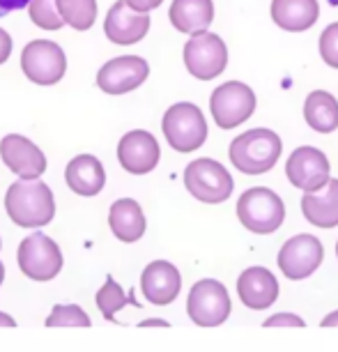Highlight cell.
Instances as JSON below:
<instances>
[{"label":"cell","instance_id":"1","mask_svg":"<svg viewBox=\"0 0 338 352\" xmlns=\"http://www.w3.org/2000/svg\"><path fill=\"white\" fill-rule=\"evenodd\" d=\"M5 210L21 228H44L56 217V198L42 180H16L5 194Z\"/></svg>","mask_w":338,"mask_h":352},{"label":"cell","instance_id":"2","mask_svg":"<svg viewBox=\"0 0 338 352\" xmlns=\"http://www.w3.org/2000/svg\"><path fill=\"white\" fill-rule=\"evenodd\" d=\"M283 152V143L271 129H251L244 131L230 143L228 157L233 166L244 175H262L271 170Z\"/></svg>","mask_w":338,"mask_h":352},{"label":"cell","instance_id":"3","mask_svg":"<svg viewBox=\"0 0 338 352\" xmlns=\"http://www.w3.org/2000/svg\"><path fill=\"white\" fill-rule=\"evenodd\" d=\"M237 217L247 230L256 232V235H269L283 226L286 205L276 191L267 187H254L244 191L237 201Z\"/></svg>","mask_w":338,"mask_h":352},{"label":"cell","instance_id":"4","mask_svg":"<svg viewBox=\"0 0 338 352\" xmlns=\"http://www.w3.org/2000/svg\"><path fill=\"white\" fill-rule=\"evenodd\" d=\"M161 129L168 145L175 152H194L207 138V122H205L203 111L191 102L173 104L164 113Z\"/></svg>","mask_w":338,"mask_h":352},{"label":"cell","instance_id":"5","mask_svg":"<svg viewBox=\"0 0 338 352\" xmlns=\"http://www.w3.org/2000/svg\"><path fill=\"white\" fill-rule=\"evenodd\" d=\"M184 187H187V191L196 201L218 205L233 196L235 182L223 164H218L216 159L203 157L187 166V170H184Z\"/></svg>","mask_w":338,"mask_h":352},{"label":"cell","instance_id":"6","mask_svg":"<svg viewBox=\"0 0 338 352\" xmlns=\"http://www.w3.org/2000/svg\"><path fill=\"white\" fill-rule=\"evenodd\" d=\"M19 270L32 281H53L63 270V251L44 232H32L19 244L16 251Z\"/></svg>","mask_w":338,"mask_h":352},{"label":"cell","instance_id":"7","mask_svg":"<svg viewBox=\"0 0 338 352\" xmlns=\"http://www.w3.org/2000/svg\"><path fill=\"white\" fill-rule=\"evenodd\" d=\"M187 314L198 327H218L230 318V295L216 278H201L189 290Z\"/></svg>","mask_w":338,"mask_h":352},{"label":"cell","instance_id":"8","mask_svg":"<svg viewBox=\"0 0 338 352\" xmlns=\"http://www.w3.org/2000/svg\"><path fill=\"white\" fill-rule=\"evenodd\" d=\"M21 69L37 85H56L67 72V58L60 44L51 39H32L21 51Z\"/></svg>","mask_w":338,"mask_h":352},{"label":"cell","instance_id":"9","mask_svg":"<svg viewBox=\"0 0 338 352\" xmlns=\"http://www.w3.org/2000/svg\"><path fill=\"white\" fill-rule=\"evenodd\" d=\"M210 111L221 129H233L247 122L256 111V95L247 83L228 81L212 92Z\"/></svg>","mask_w":338,"mask_h":352},{"label":"cell","instance_id":"10","mask_svg":"<svg viewBox=\"0 0 338 352\" xmlns=\"http://www.w3.org/2000/svg\"><path fill=\"white\" fill-rule=\"evenodd\" d=\"M184 65L198 81H212L228 65V49L214 32H198L184 44Z\"/></svg>","mask_w":338,"mask_h":352},{"label":"cell","instance_id":"11","mask_svg":"<svg viewBox=\"0 0 338 352\" xmlns=\"http://www.w3.org/2000/svg\"><path fill=\"white\" fill-rule=\"evenodd\" d=\"M324 249L315 235H295L278 251V267L290 281H302L322 265Z\"/></svg>","mask_w":338,"mask_h":352},{"label":"cell","instance_id":"12","mask_svg":"<svg viewBox=\"0 0 338 352\" xmlns=\"http://www.w3.org/2000/svg\"><path fill=\"white\" fill-rule=\"evenodd\" d=\"M286 175L293 187L302 189L304 194H313L329 182V159L322 150L304 145L288 157Z\"/></svg>","mask_w":338,"mask_h":352},{"label":"cell","instance_id":"13","mask_svg":"<svg viewBox=\"0 0 338 352\" xmlns=\"http://www.w3.org/2000/svg\"><path fill=\"white\" fill-rule=\"evenodd\" d=\"M148 76L150 65L141 56H120L99 69L97 85L106 95H127V92L141 88Z\"/></svg>","mask_w":338,"mask_h":352},{"label":"cell","instance_id":"14","mask_svg":"<svg viewBox=\"0 0 338 352\" xmlns=\"http://www.w3.org/2000/svg\"><path fill=\"white\" fill-rule=\"evenodd\" d=\"M0 159L19 180H39L46 170L44 152L21 134H8L0 141Z\"/></svg>","mask_w":338,"mask_h":352},{"label":"cell","instance_id":"15","mask_svg":"<svg viewBox=\"0 0 338 352\" xmlns=\"http://www.w3.org/2000/svg\"><path fill=\"white\" fill-rule=\"evenodd\" d=\"M161 157L157 138L150 131L134 129L124 134L117 143V159L120 166L131 175H145V173L155 170Z\"/></svg>","mask_w":338,"mask_h":352},{"label":"cell","instance_id":"16","mask_svg":"<svg viewBox=\"0 0 338 352\" xmlns=\"http://www.w3.org/2000/svg\"><path fill=\"white\" fill-rule=\"evenodd\" d=\"M150 30V16L134 12L124 0L111 5L109 14L104 21V32L113 44L117 46H131L138 44L141 39L148 35Z\"/></svg>","mask_w":338,"mask_h":352},{"label":"cell","instance_id":"17","mask_svg":"<svg viewBox=\"0 0 338 352\" xmlns=\"http://www.w3.org/2000/svg\"><path fill=\"white\" fill-rule=\"evenodd\" d=\"M141 288L145 300L157 307L175 302L182 290V276L180 270L168 261H155L143 270L141 274Z\"/></svg>","mask_w":338,"mask_h":352},{"label":"cell","instance_id":"18","mask_svg":"<svg viewBox=\"0 0 338 352\" xmlns=\"http://www.w3.org/2000/svg\"><path fill=\"white\" fill-rule=\"evenodd\" d=\"M237 295L254 311L269 309L278 300V281L267 267H249L237 278Z\"/></svg>","mask_w":338,"mask_h":352},{"label":"cell","instance_id":"19","mask_svg":"<svg viewBox=\"0 0 338 352\" xmlns=\"http://www.w3.org/2000/svg\"><path fill=\"white\" fill-rule=\"evenodd\" d=\"M302 212L308 223L315 228H336L338 226V180L329 177L320 191L304 194Z\"/></svg>","mask_w":338,"mask_h":352},{"label":"cell","instance_id":"20","mask_svg":"<svg viewBox=\"0 0 338 352\" xmlns=\"http://www.w3.org/2000/svg\"><path fill=\"white\" fill-rule=\"evenodd\" d=\"M65 180L78 196H97L106 184V170L95 155H78L67 164Z\"/></svg>","mask_w":338,"mask_h":352},{"label":"cell","instance_id":"21","mask_svg":"<svg viewBox=\"0 0 338 352\" xmlns=\"http://www.w3.org/2000/svg\"><path fill=\"white\" fill-rule=\"evenodd\" d=\"M109 228L124 244L138 242L145 235V214L134 198H120L111 205Z\"/></svg>","mask_w":338,"mask_h":352},{"label":"cell","instance_id":"22","mask_svg":"<svg viewBox=\"0 0 338 352\" xmlns=\"http://www.w3.org/2000/svg\"><path fill=\"white\" fill-rule=\"evenodd\" d=\"M320 16L317 0H271V19L288 32L308 30Z\"/></svg>","mask_w":338,"mask_h":352},{"label":"cell","instance_id":"23","mask_svg":"<svg viewBox=\"0 0 338 352\" xmlns=\"http://www.w3.org/2000/svg\"><path fill=\"white\" fill-rule=\"evenodd\" d=\"M168 16L175 30L198 35V32L207 30L214 21V3L212 0H173Z\"/></svg>","mask_w":338,"mask_h":352},{"label":"cell","instance_id":"24","mask_svg":"<svg viewBox=\"0 0 338 352\" xmlns=\"http://www.w3.org/2000/svg\"><path fill=\"white\" fill-rule=\"evenodd\" d=\"M304 118L317 134H331L338 129V102L331 92L313 90L304 102Z\"/></svg>","mask_w":338,"mask_h":352},{"label":"cell","instance_id":"25","mask_svg":"<svg viewBox=\"0 0 338 352\" xmlns=\"http://www.w3.org/2000/svg\"><path fill=\"white\" fill-rule=\"evenodd\" d=\"M95 302H97V309L102 311L104 320H109V322H115V314L127 307V304L141 307V304L134 300V290L127 295V292L122 290V285L117 283L113 276H106V283L97 290Z\"/></svg>","mask_w":338,"mask_h":352},{"label":"cell","instance_id":"26","mask_svg":"<svg viewBox=\"0 0 338 352\" xmlns=\"http://www.w3.org/2000/svg\"><path fill=\"white\" fill-rule=\"evenodd\" d=\"M63 21L74 30H90L97 19V0H56Z\"/></svg>","mask_w":338,"mask_h":352},{"label":"cell","instance_id":"27","mask_svg":"<svg viewBox=\"0 0 338 352\" xmlns=\"http://www.w3.org/2000/svg\"><path fill=\"white\" fill-rule=\"evenodd\" d=\"M28 14H30L32 23H35L37 28L60 30L65 25L60 12H58L56 0H30V3H28Z\"/></svg>","mask_w":338,"mask_h":352},{"label":"cell","instance_id":"28","mask_svg":"<svg viewBox=\"0 0 338 352\" xmlns=\"http://www.w3.org/2000/svg\"><path fill=\"white\" fill-rule=\"evenodd\" d=\"M92 320L76 304H58L46 318V327H90Z\"/></svg>","mask_w":338,"mask_h":352},{"label":"cell","instance_id":"29","mask_svg":"<svg viewBox=\"0 0 338 352\" xmlns=\"http://www.w3.org/2000/svg\"><path fill=\"white\" fill-rule=\"evenodd\" d=\"M320 56L329 67L338 69V23H331L320 35Z\"/></svg>","mask_w":338,"mask_h":352},{"label":"cell","instance_id":"30","mask_svg":"<svg viewBox=\"0 0 338 352\" xmlns=\"http://www.w3.org/2000/svg\"><path fill=\"white\" fill-rule=\"evenodd\" d=\"M304 324L306 322L295 314H274L262 322V327H304Z\"/></svg>","mask_w":338,"mask_h":352},{"label":"cell","instance_id":"31","mask_svg":"<svg viewBox=\"0 0 338 352\" xmlns=\"http://www.w3.org/2000/svg\"><path fill=\"white\" fill-rule=\"evenodd\" d=\"M124 3L129 5L134 12H141V14H148V12L157 10L159 5L164 3V0H124Z\"/></svg>","mask_w":338,"mask_h":352},{"label":"cell","instance_id":"32","mask_svg":"<svg viewBox=\"0 0 338 352\" xmlns=\"http://www.w3.org/2000/svg\"><path fill=\"white\" fill-rule=\"evenodd\" d=\"M30 0H0V19L12 14V12L21 10V8H28Z\"/></svg>","mask_w":338,"mask_h":352},{"label":"cell","instance_id":"33","mask_svg":"<svg viewBox=\"0 0 338 352\" xmlns=\"http://www.w3.org/2000/svg\"><path fill=\"white\" fill-rule=\"evenodd\" d=\"M10 56H12V37L8 30L0 28V65L8 63Z\"/></svg>","mask_w":338,"mask_h":352},{"label":"cell","instance_id":"34","mask_svg":"<svg viewBox=\"0 0 338 352\" xmlns=\"http://www.w3.org/2000/svg\"><path fill=\"white\" fill-rule=\"evenodd\" d=\"M320 327H338V311H331L320 320Z\"/></svg>","mask_w":338,"mask_h":352},{"label":"cell","instance_id":"35","mask_svg":"<svg viewBox=\"0 0 338 352\" xmlns=\"http://www.w3.org/2000/svg\"><path fill=\"white\" fill-rule=\"evenodd\" d=\"M138 327H168V322L161 320V318H150V320H143Z\"/></svg>","mask_w":338,"mask_h":352},{"label":"cell","instance_id":"36","mask_svg":"<svg viewBox=\"0 0 338 352\" xmlns=\"http://www.w3.org/2000/svg\"><path fill=\"white\" fill-rule=\"evenodd\" d=\"M0 327H16V320L10 314H3V311H0Z\"/></svg>","mask_w":338,"mask_h":352},{"label":"cell","instance_id":"37","mask_svg":"<svg viewBox=\"0 0 338 352\" xmlns=\"http://www.w3.org/2000/svg\"><path fill=\"white\" fill-rule=\"evenodd\" d=\"M3 278H5V265L0 263V285H3Z\"/></svg>","mask_w":338,"mask_h":352},{"label":"cell","instance_id":"38","mask_svg":"<svg viewBox=\"0 0 338 352\" xmlns=\"http://www.w3.org/2000/svg\"><path fill=\"white\" fill-rule=\"evenodd\" d=\"M336 256H338V242H336Z\"/></svg>","mask_w":338,"mask_h":352}]
</instances>
